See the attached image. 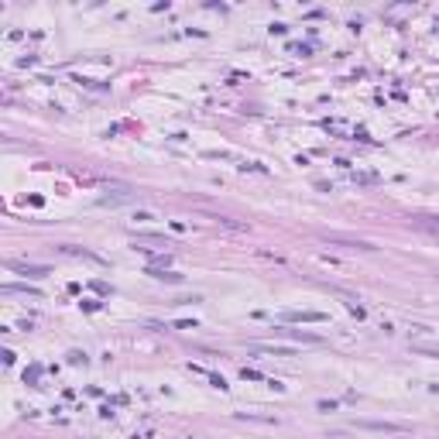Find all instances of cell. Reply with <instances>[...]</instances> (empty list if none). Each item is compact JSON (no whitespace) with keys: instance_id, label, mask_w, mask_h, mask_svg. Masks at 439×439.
<instances>
[{"instance_id":"obj_1","label":"cell","mask_w":439,"mask_h":439,"mask_svg":"<svg viewBox=\"0 0 439 439\" xmlns=\"http://www.w3.org/2000/svg\"><path fill=\"white\" fill-rule=\"evenodd\" d=\"M11 271H18V275H24V278H45V275H52L48 268H41V265H24V261H11Z\"/></svg>"},{"instance_id":"obj_2","label":"cell","mask_w":439,"mask_h":439,"mask_svg":"<svg viewBox=\"0 0 439 439\" xmlns=\"http://www.w3.org/2000/svg\"><path fill=\"white\" fill-rule=\"evenodd\" d=\"M357 429H371V432H405V425H398V422H367V419L357 422Z\"/></svg>"},{"instance_id":"obj_3","label":"cell","mask_w":439,"mask_h":439,"mask_svg":"<svg viewBox=\"0 0 439 439\" xmlns=\"http://www.w3.org/2000/svg\"><path fill=\"white\" fill-rule=\"evenodd\" d=\"M250 350H257V354H275V357H292V354H295L292 346H278V343H250Z\"/></svg>"},{"instance_id":"obj_4","label":"cell","mask_w":439,"mask_h":439,"mask_svg":"<svg viewBox=\"0 0 439 439\" xmlns=\"http://www.w3.org/2000/svg\"><path fill=\"white\" fill-rule=\"evenodd\" d=\"M288 323H326L323 312H288Z\"/></svg>"},{"instance_id":"obj_5","label":"cell","mask_w":439,"mask_h":439,"mask_svg":"<svg viewBox=\"0 0 439 439\" xmlns=\"http://www.w3.org/2000/svg\"><path fill=\"white\" fill-rule=\"evenodd\" d=\"M131 199H134V192L127 189V186H117V189L110 192V196H103L100 203H131Z\"/></svg>"},{"instance_id":"obj_6","label":"cell","mask_w":439,"mask_h":439,"mask_svg":"<svg viewBox=\"0 0 439 439\" xmlns=\"http://www.w3.org/2000/svg\"><path fill=\"white\" fill-rule=\"evenodd\" d=\"M278 333H282V336H292V340H302V343H319L316 333H302V329H285V326H278Z\"/></svg>"},{"instance_id":"obj_7","label":"cell","mask_w":439,"mask_h":439,"mask_svg":"<svg viewBox=\"0 0 439 439\" xmlns=\"http://www.w3.org/2000/svg\"><path fill=\"white\" fill-rule=\"evenodd\" d=\"M148 275H151V278H158V282H172V285H179V282H182V275H175V271H165V268H148Z\"/></svg>"},{"instance_id":"obj_8","label":"cell","mask_w":439,"mask_h":439,"mask_svg":"<svg viewBox=\"0 0 439 439\" xmlns=\"http://www.w3.org/2000/svg\"><path fill=\"white\" fill-rule=\"evenodd\" d=\"M4 292H7V295H31V299H41V292L31 288V285H4Z\"/></svg>"},{"instance_id":"obj_9","label":"cell","mask_w":439,"mask_h":439,"mask_svg":"<svg viewBox=\"0 0 439 439\" xmlns=\"http://www.w3.org/2000/svg\"><path fill=\"white\" fill-rule=\"evenodd\" d=\"M419 227H422V230H429V233H436V237H439V220H432V216H422V220H419Z\"/></svg>"},{"instance_id":"obj_10","label":"cell","mask_w":439,"mask_h":439,"mask_svg":"<svg viewBox=\"0 0 439 439\" xmlns=\"http://www.w3.org/2000/svg\"><path fill=\"white\" fill-rule=\"evenodd\" d=\"M240 378H244V381H261V374H257V371H247V367L240 371Z\"/></svg>"},{"instance_id":"obj_11","label":"cell","mask_w":439,"mask_h":439,"mask_svg":"<svg viewBox=\"0 0 439 439\" xmlns=\"http://www.w3.org/2000/svg\"><path fill=\"white\" fill-rule=\"evenodd\" d=\"M210 384H213V388H220V391H223V388H227V381H223V378H220V374H210Z\"/></svg>"}]
</instances>
